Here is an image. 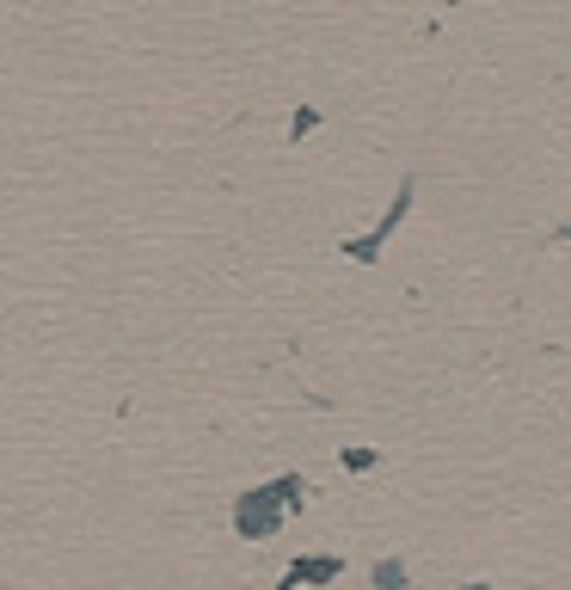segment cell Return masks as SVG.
<instances>
[{
    "label": "cell",
    "instance_id": "cell-1",
    "mask_svg": "<svg viewBox=\"0 0 571 590\" xmlns=\"http://www.w3.org/2000/svg\"><path fill=\"white\" fill-rule=\"evenodd\" d=\"M381 585L387 590H406V566H393V559H387V566H381Z\"/></svg>",
    "mask_w": 571,
    "mask_h": 590
}]
</instances>
